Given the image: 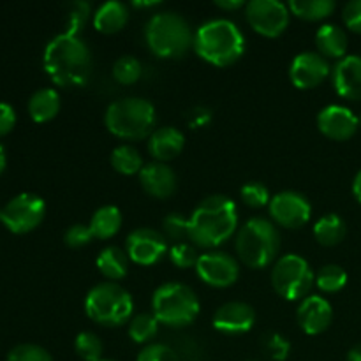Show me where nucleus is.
<instances>
[{
    "mask_svg": "<svg viewBox=\"0 0 361 361\" xmlns=\"http://www.w3.org/2000/svg\"><path fill=\"white\" fill-rule=\"evenodd\" d=\"M316 284V275L312 268L298 254H286L271 270V286L282 298L295 302L309 296V291Z\"/></svg>",
    "mask_w": 361,
    "mask_h": 361,
    "instance_id": "nucleus-9",
    "label": "nucleus"
},
{
    "mask_svg": "<svg viewBox=\"0 0 361 361\" xmlns=\"http://www.w3.org/2000/svg\"><path fill=\"white\" fill-rule=\"evenodd\" d=\"M240 197L243 203L250 208H263L270 204V190L264 183L261 182H247L245 185L240 189Z\"/></svg>",
    "mask_w": 361,
    "mask_h": 361,
    "instance_id": "nucleus-34",
    "label": "nucleus"
},
{
    "mask_svg": "<svg viewBox=\"0 0 361 361\" xmlns=\"http://www.w3.org/2000/svg\"><path fill=\"white\" fill-rule=\"evenodd\" d=\"M316 46L324 59H344L348 53V34L338 25L324 23L316 32Z\"/></svg>",
    "mask_w": 361,
    "mask_h": 361,
    "instance_id": "nucleus-22",
    "label": "nucleus"
},
{
    "mask_svg": "<svg viewBox=\"0 0 361 361\" xmlns=\"http://www.w3.org/2000/svg\"><path fill=\"white\" fill-rule=\"evenodd\" d=\"M143 73V66L140 60L133 55H123L116 59L113 63V78L122 85H133L136 83Z\"/></svg>",
    "mask_w": 361,
    "mask_h": 361,
    "instance_id": "nucleus-32",
    "label": "nucleus"
},
{
    "mask_svg": "<svg viewBox=\"0 0 361 361\" xmlns=\"http://www.w3.org/2000/svg\"><path fill=\"white\" fill-rule=\"evenodd\" d=\"M60 111V95L55 88H39L28 99V115L34 122H49Z\"/></svg>",
    "mask_w": 361,
    "mask_h": 361,
    "instance_id": "nucleus-24",
    "label": "nucleus"
},
{
    "mask_svg": "<svg viewBox=\"0 0 361 361\" xmlns=\"http://www.w3.org/2000/svg\"><path fill=\"white\" fill-rule=\"evenodd\" d=\"M134 302L130 293L116 282L94 286L85 298V312L102 326H120L133 316Z\"/></svg>",
    "mask_w": 361,
    "mask_h": 361,
    "instance_id": "nucleus-8",
    "label": "nucleus"
},
{
    "mask_svg": "<svg viewBox=\"0 0 361 361\" xmlns=\"http://www.w3.org/2000/svg\"><path fill=\"white\" fill-rule=\"evenodd\" d=\"M342 20L349 30L361 34V0H351L342 9Z\"/></svg>",
    "mask_w": 361,
    "mask_h": 361,
    "instance_id": "nucleus-42",
    "label": "nucleus"
},
{
    "mask_svg": "<svg viewBox=\"0 0 361 361\" xmlns=\"http://www.w3.org/2000/svg\"><path fill=\"white\" fill-rule=\"evenodd\" d=\"M263 351L264 355L274 361H284L291 351V344L288 338L281 334H267L263 337Z\"/></svg>",
    "mask_w": 361,
    "mask_h": 361,
    "instance_id": "nucleus-36",
    "label": "nucleus"
},
{
    "mask_svg": "<svg viewBox=\"0 0 361 361\" xmlns=\"http://www.w3.org/2000/svg\"><path fill=\"white\" fill-rule=\"evenodd\" d=\"M348 284V271L338 264H324L316 274V286L323 293H338Z\"/></svg>",
    "mask_w": 361,
    "mask_h": 361,
    "instance_id": "nucleus-31",
    "label": "nucleus"
},
{
    "mask_svg": "<svg viewBox=\"0 0 361 361\" xmlns=\"http://www.w3.org/2000/svg\"><path fill=\"white\" fill-rule=\"evenodd\" d=\"M245 361H256V360H245Z\"/></svg>",
    "mask_w": 361,
    "mask_h": 361,
    "instance_id": "nucleus-52",
    "label": "nucleus"
},
{
    "mask_svg": "<svg viewBox=\"0 0 361 361\" xmlns=\"http://www.w3.org/2000/svg\"><path fill=\"white\" fill-rule=\"evenodd\" d=\"M7 361H53V358L41 345L20 344L11 349Z\"/></svg>",
    "mask_w": 361,
    "mask_h": 361,
    "instance_id": "nucleus-39",
    "label": "nucleus"
},
{
    "mask_svg": "<svg viewBox=\"0 0 361 361\" xmlns=\"http://www.w3.org/2000/svg\"><path fill=\"white\" fill-rule=\"evenodd\" d=\"M148 48L162 59L185 55L194 46V34L189 21L175 11H162L148 20L145 28Z\"/></svg>",
    "mask_w": 361,
    "mask_h": 361,
    "instance_id": "nucleus-4",
    "label": "nucleus"
},
{
    "mask_svg": "<svg viewBox=\"0 0 361 361\" xmlns=\"http://www.w3.org/2000/svg\"><path fill=\"white\" fill-rule=\"evenodd\" d=\"M288 7L295 16L302 20L319 21L330 16L337 4L334 0H291Z\"/></svg>",
    "mask_w": 361,
    "mask_h": 361,
    "instance_id": "nucleus-28",
    "label": "nucleus"
},
{
    "mask_svg": "<svg viewBox=\"0 0 361 361\" xmlns=\"http://www.w3.org/2000/svg\"><path fill=\"white\" fill-rule=\"evenodd\" d=\"M360 120L348 106L330 104L317 115V129L326 137L335 141H345L356 134Z\"/></svg>",
    "mask_w": 361,
    "mask_h": 361,
    "instance_id": "nucleus-16",
    "label": "nucleus"
},
{
    "mask_svg": "<svg viewBox=\"0 0 361 361\" xmlns=\"http://www.w3.org/2000/svg\"><path fill=\"white\" fill-rule=\"evenodd\" d=\"M92 240H94V235H92V229L88 224H73L63 235L66 245L73 247V249L88 245Z\"/></svg>",
    "mask_w": 361,
    "mask_h": 361,
    "instance_id": "nucleus-41",
    "label": "nucleus"
},
{
    "mask_svg": "<svg viewBox=\"0 0 361 361\" xmlns=\"http://www.w3.org/2000/svg\"><path fill=\"white\" fill-rule=\"evenodd\" d=\"M42 66L51 81L59 87H83L92 76V51L80 35H55L48 42Z\"/></svg>",
    "mask_w": 361,
    "mask_h": 361,
    "instance_id": "nucleus-1",
    "label": "nucleus"
},
{
    "mask_svg": "<svg viewBox=\"0 0 361 361\" xmlns=\"http://www.w3.org/2000/svg\"><path fill=\"white\" fill-rule=\"evenodd\" d=\"M67 7H69V14H67L66 32L78 35L81 28L85 27L88 18H90V4L85 2V0H76V2H71Z\"/></svg>",
    "mask_w": 361,
    "mask_h": 361,
    "instance_id": "nucleus-38",
    "label": "nucleus"
},
{
    "mask_svg": "<svg viewBox=\"0 0 361 361\" xmlns=\"http://www.w3.org/2000/svg\"><path fill=\"white\" fill-rule=\"evenodd\" d=\"M129 21V9L120 0H108L94 13V27L102 34H115Z\"/></svg>",
    "mask_w": 361,
    "mask_h": 361,
    "instance_id": "nucleus-23",
    "label": "nucleus"
},
{
    "mask_svg": "<svg viewBox=\"0 0 361 361\" xmlns=\"http://www.w3.org/2000/svg\"><path fill=\"white\" fill-rule=\"evenodd\" d=\"M256 323V312L245 302H228L219 307L212 324L217 331L226 335L247 334Z\"/></svg>",
    "mask_w": 361,
    "mask_h": 361,
    "instance_id": "nucleus-17",
    "label": "nucleus"
},
{
    "mask_svg": "<svg viewBox=\"0 0 361 361\" xmlns=\"http://www.w3.org/2000/svg\"><path fill=\"white\" fill-rule=\"evenodd\" d=\"M104 123L109 133L123 140L150 137L155 126V108L143 97L116 99L106 109Z\"/></svg>",
    "mask_w": 361,
    "mask_h": 361,
    "instance_id": "nucleus-5",
    "label": "nucleus"
},
{
    "mask_svg": "<svg viewBox=\"0 0 361 361\" xmlns=\"http://www.w3.org/2000/svg\"><path fill=\"white\" fill-rule=\"evenodd\" d=\"M162 229L166 240H173L175 243L183 242V238H189V219H185L180 214H169L166 215L162 221Z\"/></svg>",
    "mask_w": 361,
    "mask_h": 361,
    "instance_id": "nucleus-37",
    "label": "nucleus"
},
{
    "mask_svg": "<svg viewBox=\"0 0 361 361\" xmlns=\"http://www.w3.org/2000/svg\"><path fill=\"white\" fill-rule=\"evenodd\" d=\"M236 252L250 268H264L277 259L281 250V233L277 226L264 217H252L236 235Z\"/></svg>",
    "mask_w": 361,
    "mask_h": 361,
    "instance_id": "nucleus-6",
    "label": "nucleus"
},
{
    "mask_svg": "<svg viewBox=\"0 0 361 361\" xmlns=\"http://www.w3.org/2000/svg\"><path fill=\"white\" fill-rule=\"evenodd\" d=\"M136 361H180V355L166 344H148L141 349Z\"/></svg>",
    "mask_w": 361,
    "mask_h": 361,
    "instance_id": "nucleus-40",
    "label": "nucleus"
},
{
    "mask_svg": "<svg viewBox=\"0 0 361 361\" xmlns=\"http://www.w3.org/2000/svg\"><path fill=\"white\" fill-rule=\"evenodd\" d=\"M331 319H334V309L323 296H307L296 310V321L307 335H319L326 331Z\"/></svg>",
    "mask_w": 361,
    "mask_h": 361,
    "instance_id": "nucleus-18",
    "label": "nucleus"
},
{
    "mask_svg": "<svg viewBox=\"0 0 361 361\" xmlns=\"http://www.w3.org/2000/svg\"><path fill=\"white\" fill-rule=\"evenodd\" d=\"M90 229L94 238L108 240L115 236L122 228V212L115 204H104L97 208L90 219Z\"/></svg>",
    "mask_w": 361,
    "mask_h": 361,
    "instance_id": "nucleus-25",
    "label": "nucleus"
},
{
    "mask_svg": "<svg viewBox=\"0 0 361 361\" xmlns=\"http://www.w3.org/2000/svg\"><path fill=\"white\" fill-rule=\"evenodd\" d=\"M358 120H360V127H361V115L358 116Z\"/></svg>",
    "mask_w": 361,
    "mask_h": 361,
    "instance_id": "nucleus-51",
    "label": "nucleus"
},
{
    "mask_svg": "<svg viewBox=\"0 0 361 361\" xmlns=\"http://www.w3.org/2000/svg\"><path fill=\"white\" fill-rule=\"evenodd\" d=\"M16 126V111L7 102H0V137L9 134Z\"/></svg>",
    "mask_w": 361,
    "mask_h": 361,
    "instance_id": "nucleus-43",
    "label": "nucleus"
},
{
    "mask_svg": "<svg viewBox=\"0 0 361 361\" xmlns=\"http://www.w3.org/2000/svg\"><path fill=\"white\" fill-rule=\"evenodd\" d=\"M185 145V136L173 126L159 127L148 137V152L157 162H168L180 155Z\"/></svg>",
    "mask_w": 361,
    "mask_h": 361,
    "instance_id": "nucleus-21",
    "label": "nucleus"
},
{
    "mask_svg": "<svg viewBox=\"0 0 361 361\" xmlns=\"http://www.w3.org/2000/svg\"><path fill=\"white\" fill-rule=\"evenodd\" d=\"M44 215V200L32 192L18 194L6 207H0V222L16 235H25L37 228Z\"/></svg>",
    "mask_w": 361,
    "mask_h": 361,
    "instance_id": "nucleus-10",
    "label": "nucleus"
},
{
    "mask_svg": "<svg viewBox=\"0 0 361 361\" xmlns=\"http://www.w3.org/2000/svg\"><path fill=\"white\" fill-rule=\"evenodd\" d=\"M95 264L106 279L120 281V279L126 277L127 270H129V256L120 247L111 245L101 250V254L95 259Z\"/></svg>",
    "mask_w": 361,
    "mask_h": 361,
    "instance_id": "nucleus-26",
    "label": "nucleus"
},
{
    "mask_svg": "<svg viewBox=\"0 0 361 361\" xmlns=\"http://www.w3.org/2000/svg\"><path fill=\"white\" fill-rule=\"evenodd\" d=\"M126 252L134 263L150 267V264L159 263L168 252V240L157 229L137 228L127 236Z\"/></svg>",
    "mask_w": 361,
    "mask_h": 361,
    "instance_id": "nucleus-13",
    "label": "nucleus"
},
{
    "mask_svg": "<svg viewBox=\"0 0 361 361\" xmlns=\"http://www.w3.org/2000/svg\"><path fill=\"white\" fill-rule=\"evenodd\" d=\"M215 6L221 7V9L224 11H235V9H240L242 6H245V4H243L242 0H217Z\"/></svg>",
    "mask_w": 361,
    "mask_h": 361,
    "instance_id": "nucleus-45",
    "label": "nucleus"
},
{
    "mask_svg": "<svg viewBox=\"0 0 361 361\" xmlns=\"http://www.w3.org/2000/svg\"><path fill=\"white\" fill-rule=\"evenodd\" d=\"M268 208L274 221L289 229L303 228L312 215V204L303 194L295 192V190L275 194Z\"/></svg>",
    "mask_w": 361,
    "mask_h": 361,
    "instance_id": "nucleus-14",
    "label": "nucleus"
},
{
    "mask_svg": "<svg viewBox=\"0 0 361 361\" xmlns=\"http://www.w3.org/2000/svg\"><path fill=\"white\" fill-rule=\"evenodd\" d=\"M159 2H154V0H150V2H134V6L137 7H148V6H157Z\"/></svg>",
    "mask_w": 361,
    "mask_h": 361,
    "instance_id": "nucleus-49",
    "label": "nucleus"
},
{
    "mask_svg": "<svg viewBox=\"0 0 361 361\" xmlns=\"http://www.w3.org/2000/svg\"><path fill=\"white\" fill-rule=\"evenodd\" d=\"M289 7L279 0H250L245 4V16L252 28L267 37H277L289 25Z\"/></svg>",
    "mask_w": 361,
    "mask_h": 361,
    "instance_id": "nucleus-11",
    "label": "nucleus"
},
{
    "mask_svg": "<svg viewBox=\"0 0 361 361\" xmlns=\"http://www.w3.org/2000/svg\"><path fill=\"white\" fill-rule=\"evenodd\" d=\"M111 166L115 168V171L122 173V175H140V171L143 169V159H141L140 152L136 150L130 145H120L115 150L111 152Z\"/></svg>",
    "mask_w": 361,
    "mask_h": 361,
    "instance_id": "nucleus-29",
    "label": "nucleus"
},
{
    "mask_svg": "<svg viewBox=\"0 0 361 361\" xmlns=\"http://www.w3.org/2000/svg\"><path fill=\"white\" fill-rule=\"evenodd\" d=\"M196 274L204 284L212 288H229L240 277L238 261L231 254L210 250L201 254L196 264Z\"/></svg>",
    "mask_w": 361,
    "mask_h": 361,
    "instance_id": "nucleus-12",
    "label": "nucleus"
},
{
    "mask_svg": "<svg viewBox=\"0 0 361 361\" xmlns=\"http://www.w3.org/2000/svg\"><path fill=\"white\" fill-rule=\"evenodd\" d=\"M331 74L328 60L319 51H303L293 59L289 78L296 88H316Z\"/></svg>",
    "mask_w": 361,
    "mask_h": 361,
    "instance_id": "nucleus-15",
    "label": "nucleus"
},
{
    "mask_svg": "<svg viewBox=\"0 0 361 361\" xmlns=\"http://www.w3.org/2000/svg\"><path fill=\"white\" fill-rule=\"evenodd\" d=\"M6 162H7L6 150H4V147H2V145H0V175H2L4 169H6Z\"/></svg>",
    "mask_w": 361,
    "mask_h": 361,
    "instance_id": "nucleus-48",
    "label": "nucleus"
},
{
    "mask_svg": "<svg viewBox=\"0 0 361 361\" xmlns=\"http://www.w3.org/2000/svg\"><path fill=\"white\" fill-rule=\"evenodd\" d=\"M238 226L235 201L224 194H214L201 201L189 217V238L196 247L212 249L231 238Z\"/></svg>",
    "mask_w": 361,
    "mask_h": 361,
    "instance_id": "nucleus-2",
    "label": "nucleus"
},
{
    "mask_svg": "<svg viewBox=\"0 0 361 361\" xmlns=\"http://www.w3.org/2000/svg\"><path fill=\"white\" fill-rule=\"evenodd\" d=\"M127 331H129V337L136 344H147V342H150L157 335L159 321L155 319L154 314L141 312L130 319L129 330Z\"/></svg>",
    "mask_w": 361,
    "mask_h": 361,
    "instance_id": "nucleus-30",
    "label": "nucleus"
},
{
    "mask_svg": "<svg viewBox=\"0 0 361 361\" xmlns=\"http://www.w3.org/2000/svg\"><path fill=\"white\" fill-rule=\"evenodd\" d=\"M169 259H171V263L178 268H196L200 254H197L196 245L187 242H180L173 243L171 245V249H169Z\"/></svg>",
    "mask_w": 361,
    "mask_h": 361,
    "instance_id": "nucleus-35",
    "label": "nucleus"
},
{
    "mask_svg": "<svg viewBox=\"0 0 361 361\" xmlns=\"http://www.w3.org/2000/svg\"><path fill=\"white\" fill-rule=\"evenodd\" d=\"M334 87L341 97L361 101V55H345L331 69Z\"/></svg>",
    "mask_w": 361,
    "mask_h": 361,
    "instance_id": "nucleus-19",
    "label": "nucleus"
},
{
    "mask_svg": "<svg viewBox=\"0 0 361 361\" xmlns=\"http://www.w3.org/2000/svg\"><path fill=\"white\" fill-rule=\"evenodd\" d=\"M99 361H115V360H104V358H102V360H99Z\"/></svg>",
    "mask_w": 361,
    "mask_h": 361,
    "instance_id": "nucleus-50",
    "label": "nucleus"
},
{
    "mask_svg": "<svg viewBox=\"0 0 361 361\" xmlns=\"http://www.w3.org/2000/svg\"><path fill=\"white\" fill-rule=\"evenodd\" d=\"M194 49L214 66L226 67L242 59L245 51L243 32L231 20L217 18L204 21L194 34Z\"/></svg>",
    "mask_w": 361,
    "mask_h": 361,
    "instance_id": "nucleus-3",
    "label": "nucleus"
},
{
    "mask_svg": "<svg viewBox=\"0 0 361 361\" xmlns=\"http://www.w3.org/2000/svg\"><path fill=\"white\" fill-rule=\"evenodd\" d=\"M74 351L83 361H99L102 360V342L92 331H81L74 341Z\"/></svg>",
    "mask_w": 361,
    "mask_h": 361,
    "instance_id": "nucleus-33",
    "label": "nucleus"
},
{
    "mask_svg": "<svg viewBox=\"0 0 361 361\" xmlns=\"http://www.w3.org/2000/svg\"><path fill=\"white\" fill-rule=\"evenodd\" d=\"M152 310L159 323L171 328H182L192 323L200 314L196 293L180 282H166L152 296Z\"/></svg>",
    "mask_w": 361,
    "mask_h": 361,
    "instance_id": "nucleus-7",
    "label": "nucleus"
},
{
    "mask_svg": "<svg viewBox=\"0 0 361 361\" xmlns=\"http://www.w3.org/2000/svg\"><path fill=\"white\" fill-rule=\"evenodd\" d=\"M345 231H348V228H345L344 219L337 214L323 215L314 226V236L321 245L326 247L341 243L344 240Z\"/></svg>",
    "mask_w": 361,
    "mask_h": 361,
    "instance_id": "nucleus-27",
    "label": "nucleus"
},
{
    "mask_svg": "<svg viewBox=\"0 0 361 361\" xmlns=\"http://www.w3.org/2000/svg\"><path fill=\"white\" fill-rule=\"evenodd\" d=\"M187 118H189V123L192 127H203L210 122L212 113L208 111L207 108H201V106H197V108H194L192 111L187 115Z\"/></svg>",
    "mask_w": 361,
    "mask_h": 361,
    "instance_id": "nucleus-44",
    "label": "nucleus"
},
{
    "mask_svg": "<svg viewBox=\"0 0 361 361\" xmlns=\"http://www.w3.org/2000/svg\"><path fill=\"white\" fill-rule=\"evenodd\" d=\"M140 183L147 194L164 200L176 190V175L166 162H150L140 171Z\"/></svg>",
    "mask_w": 361,
    "mask_h": 361,
    "instance_id": "nucleus-20",
    "label": "nucleus"
},
{
    "mask_svg": "<svg viewBox=\"0 0 361 361\" xmlns=\"http://www.w3.org/2000/svg\"><path fill=\"white\" fill-rule=\"evenodd\" d=\"M348 361H361V344L355 345V348L348 353Z\"/></svg>",
    "mask_w": 361,
    "mask_h": 361,
    "instance_id": "nucleus-47",
    "label": "nucleus"
},
{
    "mask_svg": "<svg viewBox=\"0 0 361 361\" xmlns=\"http://www.w3.org/2000/svg\"><path fill=\"white\" fill-rule=\"evenodd\" d=\"M353 194H355L356 200L361 203V169L356 173L355 180H353Z\"/></svg>",
    "mask_w": 361,
    "mask_h": 361,
    "instance_id": "nucleus-46",
    "label": "nucleus"
}]
</instances>
